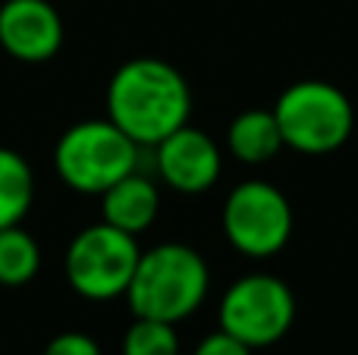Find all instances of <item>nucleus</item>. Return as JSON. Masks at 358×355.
<instances>
[{"label": "nucleus", "mask_w": 358, "mask_h": 355, "mask_svg": "<svg viewBox=\"0 0 358 355\" xmlns=\"http://www.w3.org/2000/svg\"><path fill=\"white\" fill-rule=\"evenodd\" d=\"M296 321V296L280 277L248 274L220 299V331L242 340L248 349L273 346Z\"/></svg>", "instance_id": "6"}, {"label": "nucleus", "mask_w": 358, "mask_h": 355, "mask_svg": "<svg viewBox=\"0 0 358 355\" xmlns=\"http://www.w3.org/2000/svg\"><path fill=\"white\" fill-rule=\"evenodd\" d=\"M41 355H101V346L94 337L82 331H66V333H57L48 346H44Z\"/></svg>", "instance_id": "15"}, {"label": "nucleus", "mask_w": 358, "mask_h": 355, "mask_svg": "<svg viewBox=\"0 0 358 355\" xmlns=\"http://www.w3.org/2000/svg\"><path fill=\"white\" fill-rule=\"evenodd\" d=\"M227 145L242 164H267L280 154L283 136L273 110H245L229 123Z\"/></svg>", "instance_id": "11"}, {"label": "nucleus", "mask_w": 358, "mask_h": 355, "mask_svg": "<svg viewBox=\"0 0 358 355\" xmlns=\"http://www.w3.org/2000/svg\"><path fill=\"white\" fill-rule=\"evenodd\" d=\"M157 211H161V192L138 170L123 176L120 182H113L107 192H101L104 224L117 226V230L129 233V236H138V233L148 230L157 220Z\"/></svg>", "instance_id": "10"}, {"label": "nucleus", "mask_w": 358, "mask_h": 355, "mask_svg": "<svg viewBox=\"0 0 358 355\" xmlns=\"http://www.w3.org/2000/svg\"><path fill=\"white\" fill-rule=\"evenodd\" d=\"M155 164L161 180L182 195L208 192L223 170V154L208 132L195 126H179L164 142L155 145Z\"/></svg>", "instance_id": "8"}, {"label": "nucleus", "mask_w": 358, "mask_h": 355, "mask_svg": "<svg viewBox=\"0 0 358 355\" xmlns=\"http://www.w3.org/2000/svg\"><path fill=\"white\" fill-rule=\"evenodd\" d=\"M283 145L299 154H330L352 136L355 110L346 92L324 79L292 82L273 104Z\"/></svg>", "instance_id": "4"}, {"label": "nucleus", "mask_w": 358, "mask_h": 355, "mask_svg": "<svg viewBox=\"0 0 358 355\" xmlns=\"http://www.w3.org/2000/svg\"><path fill=\"white\" fill-rule=\"evenodd\" d=\"M192 92L182 73L157 57H136L113 73L107 85V119L138 148L157 142L189 123Z\"/></svg>", "instance_id": "1"}, {"label": "nucleus", "mask_w": 358, "mask_h": 355, "mask_svg": "<svg viewBox=\"0 0 358 355\" xmlns=\"http://www.w3.org/2000/svg\"><path fill=\"white\" fill-rule=\"evenodd\" d=\"M35 198V176L19 151L0 148V230L22 224Z\"/></svg>", "instance_id": "12"}, {"label": "nucleus", "mask_w": 358, "mask_h": 355, "mask_svg": "<svg viewBox=\"0 0 358 355\" xmlns=\"http://www.w3.org/2000/svg\"><path fill=\"white\" fill-rule=\"evenodd\" d=\"M54 170L76 192L101 195L138 170V145L110 119H82L57 138Z\"/></svg>", "instance_id": "3"}, {"label": "nucleus", "mask_w": 358, "mask_h": 355, "mask_svg": "<svg viewBox=\"0 0 358 355\" xmlns=\"http://www.w3.org/2000/svg\"><path fill=\"white\" fill-rule=\"evenodd\" d=\"M210 287V270L195 249L182 242H161L142 252L126 289L136 318L179 324L201 308Z\"/></svg>", "instance_id": "2"}, {"label": "nucleus", "mask_w": 358, "mask_h": 355, "mask_svg": "<svg viewBox=\"0 0 358 355\" xmlns=\"http://www.w3.org/2000/svg\"><path fill=\"white\" fill-rule=\"evenodd\" d=\"M195 355H252V349H248L242 340L229 337L227 331H217V333H210V337H204L201 343H198Z\"/></svg>", "instance_id": "16"}, {"label": "nucleus", "mask_w": 358, "mask_h": 355, "mask_svg": "<svg viewBox=\"0 0 358 355\" xmlns=\"http://www.w3.org/2000/svg\"><path fill=\"white\" fill-rule=\"evenodd\" d=\"M123 355H179L176 324L136 318L123 337Z\"/></svg>", "instance_id": "14"}, {"label": "nucleus", "mask_w": 358, "mask_h": 355, "mask_svg": "<svg viewBox=\"0 0 358 355\" xmlns=\"http://www.w3.org/2000/svg\"><path fill=\"white\" fill-rule=\"evenodd\" d=\"M138 236L117 230L110 224H92L73 236L63 258L66 280L82 299L107 302L126 296L138 264Z\"/></svg>", "instance_id": "5"}, {"label": "nucleus", "mask_w": 358, "mask_h": 355, "mask_svg": "<svg viewBox=\"0 0 358 355\" xmlns=\"http://www.w3.org/2000/svg\"><path fill=\"white\" fill-rule=\"evenodd\" d=\"M223 236L245 258H273L292 236V205L264 180L239 182L223 205Z\"/></svg>", "instance_id": "7"}, {"label": "nucleus", "mask_w": 358, "mask_h": 355, "mask_svg": "<svg viewBox=\"0 0 358 355\" xmlns=\"http://www.w3.org/2000/svg\"><path fill=\"white\" fill-rule=\"evenodd\" d=\"M41 270V249L22 226L0 230V287H25Z\"/></svg>", "instance_id": "13"}, {"label": "nucleus", "mask_w": 358, "mask_h": 355, "mask_svg": "<svg viewBox=\"0 0 358 355\" xmlns=\"http://www.w3.org/2000/svg\"><path fill=\"white\" fill-rule=\"evenodd\" d=\"M63 44V19L48 0L0 3V48L22 63H48Z\"/></svg>", "instance_id": "9"}]
</instances>
